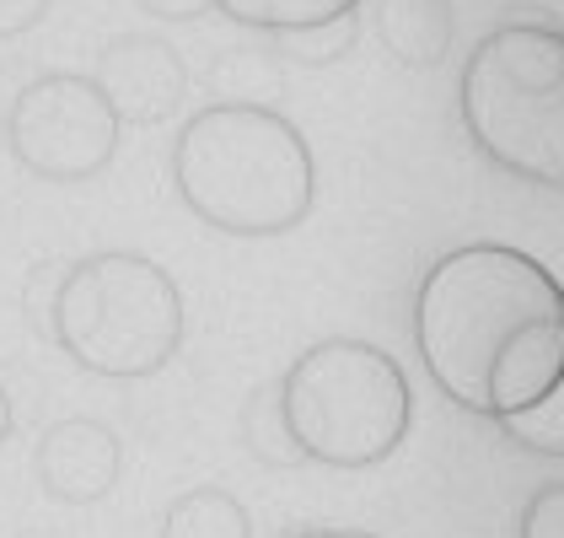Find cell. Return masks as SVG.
<instances>
[{
  "label": "cell",
  "mask_w": 564,
  "mask_h": 538,
  "mask_svg": "<svg viewBox=\"0 0 564 538\" xmlns=\"http://www.w3.org/2000/svg\"><path fill=\"white\" fill-rule=\"evenodd\" d=\"M414 340L446 399L511 420L564 377V291L517 248H457L420 286Z\"/></svg>",
  "instance_id": "1"
},
{
  "label": "cell",
  "mask_w": 564,
  "mask_h": 538,
  "mask_svg": "<svg viewBox=\"0 0 564 538\" xmlns=\"http://www.w3.org/2000/svg\"><path fill=\"white\" fill-rule=\"evenodd\" d=\"M177 200L226 237L296 232L317 205V162L302 130L269 103H210L173 146Z\"/></svg>",
  "instance_id": "2"
},
{
  "label": "cell",
  "mask_w": 564,
  "mask_h": 538,
  "mask_svg": "<svg viewBox=\"0 0 564 538\" xmlns=\"http://www.w3.org/2000/svg\"><path fill=\"white\" fill-rule=\"evenodd\" d=\"M183 291L167 269L130 248L65 265L54 302V345L91 377H151L183 345Z\"/></svg>",
  "instance_id": "3"
},
{
  "label": "cell",
  "mask_w": 564,
  "mask_h": 538,
  "mask_svg": "<svg viewBox=\"0 0 564 538\" xmlns=\"http://www.w3.org/2000/svg\"><path fill=\"white\" fill-rule=\"evenodd\" d=\"M280 404L306 463L371 469L388 463L409 437V377L371 340H317L280 377Z\"/></svg>",
  "instance_id": "4"
},
{
  "label": "cell",
  "mask_w": 564,
  "mask_h": 538,
  "mask_svg": "<svg viewBox=\"0 0 564 538\" xmlns=\"http://www.w3.org/2000/svg\"><path fill=\"white\" fill-rule=\"evenodd\" d=\"M463 119L484 157L564 189V33H489L463 71Z\"/></svg>",
  "instance_id": "5"
},
{
  "label": "cell",
  "mask_w": 564,
  "mask_h": 538,
  "mask_svg": "<svg viewBox=\"0 0 564 538\" xmlns=\"http://www.w3.org/2000/svg\"><path fill=\"white\" fill-rule=\"evenodd\" d=\"M119 114L91 76L54 71L17 92L6 114L11 157L48 183H87L119 157Z\"/></svg>",
  "instance_id": "6"
},
{
  "label": "cell",
  "mask_w": 564,
  "mask_h": 538,
  "mask_svg": "<svg viewBox=\"0 0 564 538\" xmlns=\"http://www.w3.org/2000/svg\"><path fill=\"white\" fill-rule=\"evenodd\" d=\"M91 82L113 103L119 125H162L188 97V65L167 39L151 33H119L97 54Z\"/></svg>",
  "instance_id": "7"
},
{
  "label": "cell",
  "mask_w": 564,
  "mask_h": 538,
  "mask_svg": "<svg viewBox=\"0 0 564 538\" xmlns=\"http://www.w3.org/2000/svg\"><path fill=\"white\" fill-rule=\"evenodd\" d=\"M119 437L113 426L91 420V415H70V420H54L39 452H33V469H39V485L44 495L65 501V506H91L119 485Z\"/></svg>",
  "instance_id": "8"
},
{
  "label": "cell",
  "mask_w": 564,
  "mask_h": 538,
  "mask_svg": "<svg viewBox=\"0 0 564 538\" xmlns=\"http://www.w3.org/2000/svg\"><path fill=\"white\" fill-rule=\"evenodd\" d=\"M377 39L403 65H435L452 44L446 0H377Z\"/></svg>",
  "instance_id": "9"
},
{
  "label": "cell",
  "mask_w": 564,
  "mask_h": 538,
  "mask_svg": "<svg viewBox=\"0 0 564 538\" xmlns=\"http://www.w3.org/2000/svg\"><path fill=\"white\" fill-rule=\"evenodd\" d=\"M162 538H253L248 506L220 485L183 491L162 517Z\"/></svg>",
  "instance_id": "10"
},
{
  "label": "cell",
  "mask_w": 564,
  "mask_h": 538,
  "mask_svg": "<svg viewBox=\"0 0 564 538\" xmlns=\"http://www.w3.org/2000/svg\"><path fill=\"white\" fill-rule=\"evenodd\" d=\"M237 431H242V448L253 452L259 463H269V469H296V463H306V452L296 448V437H291L285 404H280V383H259V388L248 394Z\"/></svg>",
  "instance_id": "11"
},
{
  "label": "cell",
  "mask_w": 564,
  "mask_h": 538,
  "mask_svg": "<svg viewBox=\"0 0 564 538\" xmlns=\"http://www.w3.org/2000/svg\"><path fill=\"white\" fill-rule=\"evenodd\" d=\"M216 11L259 33H285V28H312V22L360 11V0H216Z\"/></svg>",
  "instance_id": "12"
},
{
  "label": "cell",
  "mask_w": 564,
  "mask_h": 538,
  "mask_svg": "<svg viewBox=\"0 0 564 538\" xmlns=\"http://www.w3.org/2000/svg\"><path fill=\"white\" fill-rule=\"evenodd\" d=\"M355 39H360V11H345V17H328V22H312V28L269 33V54L296 60V65H334L355 49Z\"/></svg>",
  "instance_id": "13"
},
{
  "label": "cell",
  "mask_w": 564,
  "mask_h": 538,
  "mask_svg": "<svg viewBox=\"0 0 564 538\" xmlns=\"http://www.w3.org/2000/svg\"><path fill=\"white\" fill-rule=\"evenodd\" d=\"M521 448L532 452H564V377L549 388V399H538L532 409H521L511 420H500Z\"/></svg>",
  "instance_id": "14"
},
{
  "label": "cell",
  "mask_w": 564,
  "mask_h": 538,
  "mask_svg": "<svg viewBox=\"0 0 564 538\" xmlns=\"http://www.w3.org/2000/svg\"><path fill=\"white\" fill-rule=\"evenodd\" d=\"M59 280H65V265L44 259V265L28 269V286H22V313H28V323H33V334H44V340H54V302H59Z\"/></svg>",
  "instance_id": "15"
},
{
  "label": "cell",
  "mask_w": 564,
  "mask_h": 538,
  "mask_svg": "<svg viewBox=\"0 0 564 538\" xmlns=\"http://www.w3.org/2000/svg\"><path fill=\"white\" fill-rule=\"evenodd\" d=\"M521 538H564V485H549V491L527 506Z\"/></svg>",
  "instance_id": "16"
},
{
  "label": "cell",
  "mask_w": 564,
  "mask_h": 538,
  "mask_svg": "<svg viewBox=\"0 0 564 538\" xmlns=\"http://www.w3.org/2000/svg\"><path fill=\"white\" fill-rule=\"evenodd\" d=\"M44 17H48V0H0V39L33 33Z\"/></svg>",
  "instance_id": "17"
},
{
  "label": "cell",
  "mask_w": 564,
  "mask_h": 538,
  "mask_svg": "<svg viewBox=\"0 0 564 538\" xmlns=\"http://www.w3.org/2000/svg\"><path fill=\"white\" fill-rule=\"evenodd\" d=\"M134 6L151 11V17H162V22H194V17L216 11V0H134Z\"/></svg>",
  "instance_id": "18"
},
{
  "label": "cell",
  "mask_w": 564,
  "mask_h": 538,
  "mask_svg": "<svg viewBox=\"0 0 564 538\" xmlns=\"http://www.w3.org/2000/svg\"><path fill=\"white\" fill-rule=\"evenodd\" d=\"M11 426H17V415H11V394H6V383H0V448H6Z\"/></svg>",
  "instance_id": "19"
},
{
  "label": "cell",
  "mask_w": 564,
  "mask_h": 538,
  "mask_svg": "<svg viewBox=\"0 0 564 538\" xmlns=\"http://www.w3.org/2000/svg\"><path fill=\"white\" fill-rule=\"evenodd\" d=\"M296 538H377V534H355V528H312V534H296Z\"/></svg>",
  "instance_id": "20"
}]
</instances>
